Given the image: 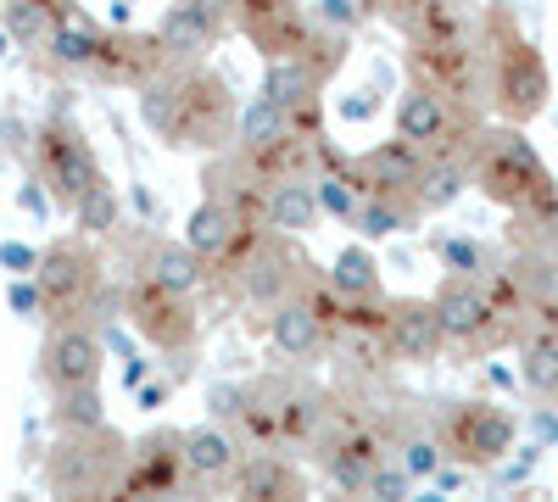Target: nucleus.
<instances>
[{
    "label": "nucleus",
    "mask_w": 558,
    "mask_h": 502,
    "mask_svg": "<svg viewBox=\"0 0 558 502\" xmlns=\"http://www.w3.org/2000/svg\"><path fill=\"white\" fill-rule=\"evenodd\" d=\"M223 112L229 101L207 73H157L140 89V118L151 134H162V146H213Z\"/></svg>",
    "instance_id": "f257e3e1"
},
{
    "label": "nucleus",
    "mask_w": 558,
    "mask_h": 502,
    "mask_svg": "<svg viewBox=\"0 0 558 502\" xmlns=\"http://www.w3.org/2000/svg\"><path fill=\"white\" fill-rule=\"evenodd\" d=\"M470 173H475V185L508 207V212H531L547 201V191L558 185V179L547 173V162L536 157V146L525 140L520 128H492L475 140V157H470Z\"/></svg>",
    "instance_id": "f03ea898"
},
{
    "label": "nucleus",
    "mask_w": 558,
    "mask_h": 502,
    "mask_svg": "<svg viewBox=\"0 0 558 502\" xmlns=\"http://www.w3.org/2000/svg\"><path fill=\"white\" fill-rule=\"evenodd\" d=\"M492 28L502 34L497 51H492V101H497V112L508 118V128H520V123H531V118L547 112L553 73H547L542 51L514 28V17H508V12H497Z\"/></svg>",
    "instance_id": "7ed1b4c3"
},
{
    "label": "nucleus",
    "mask_w": 558,
    "mask_h": 502,
    "mask_svg": "<svg viewBox=\"0 0 558 502\" xmlns=\"http://www.w3.org/2000/svg\"><path fill=\"white\" fill-rule=\"evenodd\" d=\"M34 151H39V162H45L39 185H45V191H57V201H62V207H78V196H84V191H96V185H101L96 151H89L84 128H78V123H68V118L39 123Z\"/></svg>",
    "instance_id": "20e7f679"
},
{
    "label": "nucleus",
    "mask_w": 558,
    "mask_h": 502,
    "mask_svg": "<svg viewBox=\"0 0 558 502\" xmlns=\"http://www.w3.org/2000/svg\"><path fill=\"white\" fill-rule=\"evenodd\" d=\"M514 436H520V425H514L508 407H497V402H458L447 414L441 446H447V458L470 464V469H497L508 452H514Z\"/></svg>",
    "instance_id": "39448f33"
},
{
    "label": "nucleus",
    "mask_w": 558,
    "mask_h": 502,
    "mask_svg": "<svg viewBox=\"0 0 558 502\" xmlns=\"http://www.w3.org/2000/svg\"><path fill=\"white\" fill-rule=\"evenodd\" d=\"M101 363H107V346L101 335L89 330V325H62L51 341H45V385H51L57 396L68 391H89L101 380Z\"/></svg>",
    "instance_id": "423d86ee"
},
{
    "label": "nucleus",
    "mask_w": 558,
    "mask_h": 502,
    "mask_svg": "<svg viewBox=\"0 0 558 502\" xmlns=\"http://www.w3.org/2000/svg\"><path fill=\"white\" fill-rule=\"evenodd\" d=\"M452 134H458V112H452V101H447V96H436V89L413 84L408 96L397 101V140H402V146L447 157Z\"/></svg>",
    "instance_id": "0eeeda50"
},
{
    "label": "nucleus",
    "mask_w": 558,
    "mask_h": 502,
    "mask_svg": "<svg viewBox=\"0 0 558 502\" xmlns=\"http://www.w3.org/2000/svg\"><path fill=\"white\" fill-rule=\"evenodd\" d=\"M430 307H436L441 335L447 341H463V346L486 341V330L497 325V313L486 302V285H475V280H441V291L430 296Z\"/></svg>",
    "instance_id": "6e6552de"
},
{
    "label": "nucleus",
    "mask_w": 558,
    "mask_h": 502,
    "mask_svg": "<svg viewBox=\"0 0 558 502\" xmlns=\"http://www.w3.org/2000/svg\"><path fill=\"white\" fill-rule=\"evenodd\" d=\"M223 34V12L202 7V0H184V7H168L157 23V39L173 62H202L213 51V39Z\"/></svg>",
    "instance_id": "1a4fd4ad"
},
{
    "label": "nucleus",
    "mask_w": 558,
    "mask_h": 502,
    "mask_svg": "<svg viewBox=\"0 0 558 502\" xmlns=\"http://www.w3.org/2000/svg\"><path fill=\"white\" fill-rule=\"evenodd\" d=\"M386 346H391L402 363H430V357L447 346V335H441V325H436V307H430V302H402V307H391V318H386Z\"/></svg>",
    "instance_id": "9d476101"
},
{
    "label": "nucleus",
    "mask_w": 558,
    "mask_h": 502,
    "mask_svg": "<svg viewBox=\"0 0 558 502\" xmlns=\"http://www.w3.org/2000/svg\"><path fill=\"white\" fill-rule=\"evenodd\" d=\"M425 151H413V146H402V140H391V146H375L363 157V191L368 196H397V191H418V179H425Z\"/></svg>",
    "instance_id": "9b49d317"
},
{
    "label": "nucleus",
    "mask_w": 558,
    "mask_h": 502,
    "mask_svg": "<svg viewBox=\"0 0 558 502\" xmlns=\"http://www.w3.org/2000/svg\"><path fill=\"white\" fill-rule=\"evenodd\" d=\"M179 458H184V475H191V480H229L235 464H241V452H235V436H229V430L196 425V430H184Z\"/></svg>",
    "instance_id": "f8f14e48"
},
{
    "label": "nucleus",
    "mask_w": 558,
    "mask_h": 502,
    "mask_svg": "<svg viewBox=\"0 0 558 502\" xmlns=\"http://www.w3.org/2000/svg\"><path fill=\"white\" fill-rule=\"evenodd\" d=\"M318 68L307 62V57H274L268 68H263V89H257V96L263 101H274L279 112H302V107H313V89H318Z\"/></svg>",
    "instance_id": "ddd939ff"
},
{
    "label": "nucleus",
    "mask_w": 558,
    "mask_h": 502,
    "mask_svg": "<svg viewBox=\"0 0 558 502\" xmlns=\"http://www.w3.org/2000/svg\"><path fill=\"white\" fill-rule=\"evenodd\" d=\"M318 218H324V212H318L313 179L291 173V179H279V185L268 191V223H274V235H307Z\"/></svg>",
    "instance_id": "4468645a"
},
{
    "label": "nucleus",
    "mask_w": 558,
    "mask_h": 502,
    "mask_svg": "<svg viewBox=\"0 0 558 502\" xmlns=\"http://www.w3.org/2000/svg\"><path fill=\"white\" fill-rule=\"evenodd\" d=\"M235 230H241L235 207L218 201V196H207L191 218H184V246H191L196 257H218V252L235 246Z\"/></svg>",
    "instance_id": "2eb2a0df"
},
{
    "label": "nucleus",
    "mask_w": 558,
    "mask_h": 502,
    "mask_svg": "<svg viewBox=\"0 0 558 502\" xmlns=\"http://www.w3.org/2000/svg\"><path fill=\"white\" fill-rule=\"evenodd\" d=\"M386 458H380V441L375 436H347L324 452V475L336 480V491H363L368 475H375Z\"/></svg>",
    "instance_id": "dca6fc26"
},
{
    "label": "nucleus",
    "mask_w": 558,
    "mask_h": 502,
    "mask_svg": "<svg viewBox=\"0 0 558 502\" xmlns=\"http://www.w3.org/2000/svg\"><path fill=\"white\" fill-rule=\"evenodd\" d=\"M475 185V173H470V157H436L430 168H425V179H418V191H413V207L418 212H447L463 191Z\"/></svg>",
    "instance_id": "f3484780"
},
{
    "label": "nucleus",
    "mask_w": 558,
    "mask_h": 502,
    "mask_svg": "<svg viewBox=\"0 0 558 502\" xmlns=\"http://www.w3.org/2000/svg\"><path fill=\"white\" fill-rule=\"evenodd\" d=\"M39 291L45 302H78L89 291V257H78V246H51L39 257Z\"/></svg>",
    "instance_id": "a211bd4d"
},
{
    "label": "nucleus",
    "mask_w": 558,
    "mask_h": 502,
    "mask_svg": "<svg viewBox=\"0 0 558 502\" xmlns=\"http://www.w3.org/2000/svg\"><path fill=\"white\" fill-rule=\"evenodd\" d=\"M268 341L286 352V357H313L324 346V318L307 302H286L268 318Z\"/></svg>",
    "instance_id": "6ab92c4d"
},
{
    "label": "nucleus",
    "mask_w": 558,
    "mask_h": 502,
    "mask_svg": "<svg viewBox=\"0 0 558 502\" xmlns=\"http://www.w3.org/2000/svg\"><path fill=\"white\" fill-rule=\"evenodd\" d=\"M146 273H151V291H157V296H173V302H179V296H191V291L202 285V257H196L191 246H168V241H162V246L151 252Z\"/></svg>",
    "instance_id": "aec40b11"
},
{
    "label": "nucleus",
    "mask_w": 558,
    "mask_h": 502,
    "mask_svg": "<svg viewBox=\"0 0 558 502\" xmlns=\"http://www.w3.org/2000/svg\"><path fill=\"white\" fill-rule=\"evenodd\" d=\"M291 134V112H279L274 101H263V96H252L241 112H235V140H241V151H274L279 140Z\"/></svg>",
    "instance_id": "412c9836"
},
{
    "label": "nucleus",
    "mask_w": 558,
    "mask_h": 502,
    "mask_svg": "<svg viewBox=\"0 0 558 502\" xmlns=\"http://www.w3.org/2000/svg\"><path fill=\"white\" fill-rule=\"evenodd\" d=\"M330 285L347 296V302H375L380 296V262L363 241L357 246H341L336 262H330Z\"/></svg>",
    "instance_id": "4be33fe9"
},
{
    "label": "nucleus",
    "mask_w": 558,
    "mask_h": 502,
    "mask_svg": "<svg viewBox=\"0 0 558 502\" xmlns=\"http://www.w3.org/2000/svg\"><path fill=\"white\" fill-rule=\"evenodd\" d=\"M520 385L536 396H558V330H536L520 341Z\"/></svg>",
    "instance_id": "5701e85b"
},
{
    "label": "nucleus",
    "mask_w": 558,
    "mask_h": 502,
    "mask_svg": "<svg viewBox=\"0 0 558 502\" xmlns=\"http://www.w3.org/2000/svg\"><path fill=\"white\" fill-rule=\"evenodd\" d=\"M101 28L89 23V17H78V23H57L51 28V57L62 62V68H89V62H101Z\"/></svg>",
    "instance_id": "b1692460"
},
{
    "label": "nucleus",
    "mask_w": 558,
    "mask_h": 502,
    "mask_svg": "<svg viewBox=\"0 0 558 502\" xmlns=\"http://www.w3.org/2000/svg\"><path fill=\"white\" fill-rule=\"evenodd\" d=\"M73 223H78V235H89V241L112 235L118 223H123V196H118V191L107 185V179H101L96 191H84V196H78V207H73Z\"/></svg>",
    "instance_id": "393cba45"
},
{
    "label": "nucleus",
    "mask_w": 558,
    "mask_h": 502,
    "mask_svg": "<svg viewBox=\"0 0 558 502\" xmlns=\"http://www.w3.org/2000/svg\"><path fill=\"white\" fill-rule=\"evenodd\" d=\"M413 218H418V207H408V201H397V196H363L357 235H363V246H368V241H391V235L408 230Z\"/></svg>",
    "instance_id": "a878e982"
},
{
    "label": "nucleus",
    "mask_w": 558,
    "mask_h": 502,
    "mask_svg": "<svg viewBox=\"0 0 558 502\" xmlns=\"http://www.w3.org/2000/svg\"><path fill=\"white\" fill-rule=\"evenodd\" d=\"M397 464H402V475H408L413 486H430V480L447 469V446H441V436H408V441L397 446Z\"/></svg>",
    "instance_id": "bb28decb"
},
{
    "label": "nucleus",
    "mask_w": 558,
    "mask_h": 502,
    "mask_svg": "<svg viewBox=\"0 0 558 502\" xmlns=\"http://www.w3.org/2000/svg\"><path fill=\"white\" fill-rule=\"evenodd\" d=\"M436 257L447 268V280H475L481 285V273H486V246L475 235H436Z\"/></svg>",
    "instance_id": "cd10ccee"
},
{
    "label": "nucleus",
    "mask_w": 558,
    "mask_h": 502,
    "mask_svg": "<svg viewBox=\"0 0 558 502\" xmlns=\"http://www.w3.org/2000/svg\"><path fill=\"white\" fill-rule=\"evenodd\" d=\"M57 425H62V430H78V436H96V430H107L101 391L89 385V391H68V396H57Z\"/></svg>",
    "instance_id": "c85d7f7f"
},
{
    "label": "nucleus",
    "mask_w": 558,
    "mask_h": 502,
    "mask_svg": "<svg viewBox=\"0 0 558 502\" xmlns=\"http://www.w3.org/2000/svg\"><path fill=\"white\" fill-rule=\"evenodd\" d=\"M246 414H252V385H241V380H213L207 385V425L229 430Z\"/></svg>",
    "instance_id": "c756f323"
},
{
    "label": "nucleus",
    "mask_w": 558,
    "mask_h": 502,
    "mask_svg": "<svg viewBox=\"0 0 558 502\" xmlns=\"http://www.w3.org/2000/svg\"><path fill=\"white\" fill-rule=\"evenodd\" d=\"M313 191H318V212H324V218L357 223V212H363V185H347L341 173H324V179H313Z\"/></svg>",
    "instance_id": "7c9ffc66"
},
{
    "label": "nucleus",
    "mask_w": 558,
    "mask_h": 502,
    "mask_svg": "<svg viewBox=\"0 0 558 502\" xmlns=\"http://www.w3.org/2000/svg\"><path fill=\"white\" fill-rule=\"evenodd\" d=\"M0 28H7V39H17V45H34V39L51 34V12L28 7V0H12V7H0Z\"/></svg>",
    "instance_id": "2f4dec72"
},
{
    "label": "nucleus",
    "mask_w": 558,
    "mask_h": 502,
    "mask_svg": "<svg viewBox=\"0 0 558 502\" xmlns=\"http://www.w3.org/2000/svg\"><path fill=\"white\" fill-rule=\"evenodd\" d=\"M179 318H184V313L173 307V296H157L140 330H146L151 341H179V346H184V341H191V325H179Z\"/></svg>",
    "instance_id": "473e14b6"
},
{
    "label": "nucleus",
    "mask_w": 558,
    "mask_h": 502,
    "mask_svg": "<svg viewBox=\"0 0 558 502\" xmlns=\"http://www.w3.org/2000/svg\"><path fill=\"white\" fill-rule=\"evenodd\" d=\"M318 419H324L318 396L286 391V414H279V430H286V436H313V430H318Z\"/></svg>",
    "instance_id": "72a5a7b5"
},
{
    "label": "nucleus",
    "mask_w": 558,
    "mask_h": 502,
    "mask_svg": "<svg viewBox=\"0 0 558 502\" xmlns=\"http://www.w3.org/2000/svg\"><path fill=\"white\" fill-rule=\"evenodd\" d=\"M368 502H413V480L402 475V464L391 458V464H380L375 475H368Z\"/></svg>",
    "instance_id": "f704fd0d"
},
{
    "label": "nucleus",
    "mask_w": 558,
    "mask_h": 502,
    "mask_svg": "<svg viewBox=\"0 0 558 502\" xmlns=\"http://www.w3.org/2000/svg\"><path fill=\"white\" fill-rule=\"evenodd\" d=\"M313 23L318 28H363L368 23V7L363 0H313Z\"/></svg>",
    "instance_id": "c9c22d12"
},
{
    "label": "nucleus",
    "mask_w": 558,
    "mask_h": 502,
    "mask_svg": "<svg viewBox=\"0 0 558 502\" xmlns=\"http://www.w3.org/2000/svg\"><path fill=\"white\" fill-rule=\"evenodd\" d=\"M7 307H12V318H23V325H39L51 302H45L39 280H12V285H7Z\"/></svg>",
    "instance_id": "e433bc0d"
},
{
    "label": "nucleus",
    "mask_w": 558,
    "mask_h": 502,
    "mask_svg": "<svg viewBox=\"0 0 558 502\" xmlns=\"http://www.w3.org/2000/svg\"><path fill=\"white\" fill-rule=\"evenodd\" d=\"M536 464H542V446H514V452H508V458L497 464V486H520V480H531L536 475Z\"/></svg>",
    "instance_id": "4c0bfd02"
},
{
    "label": "nucleus",
    "mask_w": 558,
    "mask_h": 502,
    "mask_svg": "<svg viewBox=\"0 0 558 502\" xmlns=\"http://www.w3.org/2000/svg\"><path fill=\"white\" fill-rule=\"evenodd\" d=\"M39 257H45V252H34L28 241H0V268H7L12 280H34V273H39Z\"/></svg>",
    "instance_id": "58836bf2"
},
{
    "label": "nucleus",
    "mask_w": 558,
    "mask_h": 502,
    "mask_svg": "<svg viewBox=\"0 0 558 502\" xmlns=\"http://www.w3.org/2000/svg\"><path fill=\"white\" fill-rule=\"evenodd\" d=\"M336 112H341V123H368L380 112V89L375 84H363V89H347V96L336 101Z\"/></svg>",
    "instance_id": "ea45409f"
},
{
    "label": "nucleus",
    "mask_w": 558,
    "mask_h": 502,
    "mask_svg": "<svg viewBox=\"0 0 558 502\" xmlns=\"http://www.w3.org/2000/svg\"><path fill=\"white\" fill-rule=\"evenodd\" d=\"M12 201H17V212H28L34 223H45V218H51V191L39 185V173H28V179H23V185L12 191Z\"/></svg>",
    "instance_id": "a19ab883"
},
{
    "label": "nucleus",
    "mask_w": 558,
    "mask_h": 502,
    "mask_svg": "<svg viewBox=\"0 0 558 502\" xmlns=\"http://www.w3.org/2000/svg\"><path fill=\"white\" fill-rule=\"evenodd\" d=\"M525 430H531V446H558V407H536V414L525 419Z\"/></svg>",
    "instance_id": "79ce46f5"
},
{
    "label": "nucleus",
    "mask_w": 558,
    "mask_h": 502,
    "mask_svg": "<svg viewBox=\"0 0 558 502\" xmlns=\"http://www.w3.org/2000/svg\"><path fill=\"white\" fill-rule=\"evenodd\" d=\"M151 380H157V357H129V363H123V391H129V396H140Z\"/></svg>",
    "instance_id": "37998d69"
},
{
    "label": "nucleus",
    "mask_w": 558,
    "mask_h": 502,
    "mask_svg": "<svg viewBox=\"0 0 558 502\" xmlns=\"http://www.w3.org/2000/svg\"><path fill=\"white\" fill-rule=\"evenodd\" d=\"M96 335H101V346H107L112 357H123V363H129V357H140V352H134V335H129L123 325H112V318H101Z\"/></svg>",
    "instance_id": "c03bdc74"
},
{
    "label": "nucleus",
    "mask_w": 558,
    "mask_h": 502,
    "mask_svg": "<svg viewBox=\"0 0 558 502\" xmlns=\"http://www.w3.org/2000/svg\"><path fill=\"white\" fill-rule=\"evenodd\" d=\"M168 396H173V380H162V375H157V380H151L146 391H140L134 402H140V407H146V414H157V407H162Z\"/></svg>",
    "instance_id": "a18cd8bd"
},
{
    "label": "nucleus",
    "mask_w": 558,
    "mask_h": 502,
    "mask_svg": "<svg viewBox=\"0 0 558 502\" xmlns=\"http://www.w3.org/2000/svg\"><path fill=\"white\" fill-rule=\"evenodd\" d=\"M430 486H436V491H447V497H452V491H458V486H463V469H452V464H447V469H441V475H436V480H430Z\"/></svg>",
    "instance_id": "49530a36"
},
{
    "label": "nucleus",
    "mask_w": 558,
    "mask_h": 502,
    "mask_svg": "<svg viewBox=\"0 0 558 502\" xmlns=\"http://www.w3.org/2000/svg\"><path fill=\"white\" fill-rule=\"evenodd\" d=\"M107 23H112V28H129V23H134V7H123V0H118V7L107 12Z\"/></svg>",
    "instance_id": "de8ad7c7"
},
{
    "label": "nucleus",
    "mask_w": 558,
    "mask_h": 502,
    "mask_svg": "<svg viewBox=\"0 0 558 502\" xmlns=\"http://www.w3.org/2000/svg\"><path fill=\"white\" fill-rule=\"evenodd\" d=\"M413 502H452V497H447V491H436V486H418V491H413Z\"/></svg>",
    "instance_id": "09e8293b"
},
{
    "label": "nucleus",
    "mask_w": 558,
    "mask_h": 502,
    "mask_svg": "<svg viewBox=\"0 0 558 502\" xmlns=\"http://www.w3.org/2000/svg\"><path fill=\"white\" fill-rule=\"evenodd\" d=\"M134 207H140V212H157V201H151V191H146V185H134Z\"/></svg>",
    "instance_id": "8fccbe9b"
},
{
    "label": "nucleus",
    "mask_w": 558,
    "mask_h": 502,
    "mask_svg": "<svg viewBox=\"0 0 558 502\" xmlns=\"http://www.w3.org/2000/svg\"><path fill=\"white\" fill-rule=\"evenodd\" d=\"M547 318H553V330H558V280H553V296H547V307H542Z\"/></svg>",
    "instance_id": "3c124183"
},
{
    "label": "nucleus",
    "mask_w": 558,
    "mask_h": 502,
    "mask_svg": "<svg viewBox=\"0 0 558 502\" xmlns=\"http://www.w3.org/2000/svg\"><path fill=\"white\" fill-rule=\"evenodd\" d=\"M12 57V39H7V28H0V62H7Z\"/></svg>",
    "instance_id": "603ef678"
}]
</instances>
